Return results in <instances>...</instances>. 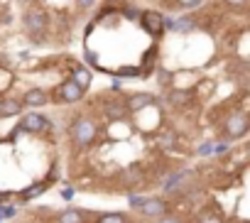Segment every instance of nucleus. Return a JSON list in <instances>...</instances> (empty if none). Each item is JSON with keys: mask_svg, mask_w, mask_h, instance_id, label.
<instances>
[{"mask_svg": "<svg viewBox=\"0 0 250 223\" xmlns=\"http://www.w3.org/2000/svg\"><path fill=\"white\" fill-rule=\"evenodd\" d=\"M22 3H30L32 5V3H37V0H22Z\"/></svg>", "mask_w": 250, "mask_h": 223, "instance_id": "bb28decb", "label": "nucleus"}, {"mask_svg": "<svg viewBox=\"0 0 250 223\" xmlns=\"http://www.w3.org/2000/svg\"><path fill=\"white\" fill-rule=\"evenodd\" d=\"M49 128V118H44L42 113H27L22 121H20V130H25V133H30V135H40V133H44Z\"/></svg>", "mask_w": 250, "mask_h": 223, "instance_id": "423d86ee", "label": "nucleus"}, {"mask_svg": "<svg viewBox=\"0 0 250 223\" xmlns=\"http://www.w3.org/2000/svg\"><path fill=\"white\" fill-rule=\"evenodd\" d=\"M250 128V121H248V113H243V110H233L230 116H226L223 121V138L226 140H238L248 133Z\"/></svg>", "mask_w": 250, "mask_h": 223, "instance_id": "7ed1b4c3", "label": "nucleus"}, {"mask_svg": "<svg viewBox=\"0 0 250 223\" xmlns=\"http://www.w3.org/2000/svg\"><path fill=\"white\" fill-rule=\"evenodd\" d=\"M228 147H230V140H223V142L213 145V152H216V155H223V152H228Z\"/></svg>", "mask_w": 250, "mask_h": 223, "instance_id": "4be33fe9", "label": "nucleus"}, {"mask_svg": "<svg viewBox=\"0 0 250 223\" xmlns=\"http://www.w3.org/2000/svg\"><path fill=\"white\" fill-rule=\"evenodd\" d=\"M20 101H22L25 108H42V105L49 103V93H47L44 88H30Z\"/></svg>", "mask_w": 250, "mask_h": 223, "instance_id": "9d476101", "label": "nucleus"}, {"mask_svg": "<svg viewBox=\"0 0 250 223\" xmlns=\"http://www.w3.org/2000/svg\"><path fill=\"white\" fill-rule=\"evenodd\" d=\"M71 81L79 86V88H88L91 86V74H88V69H83V66H76L74 69V74H71Z\"/></svg>", "mask_w": 250, "mask_h": 223, "instance_id": "dca6fc26", "label": "nucleus"}, {"mask_svg": "<svg viewBox=\"0 0 250 223\" xmlns=\"http://www.w3.org/2000/svg\"><path fill=\"white\" fill-rule=\"evenodd\" d=\"M143 179H145V172H143V167L140 164H128L123 172H120V184L123 186H140L143 184Z\"/></svg>", "mask_w": 250, "mask_h": 223, "instance_id": "1a4fd4ad", "label": "nucleus"}, {"mask_svg": "<svg viewBox=\"0 0 250 223\" xmlns=\"http://www.w3.org/2000/svg\"><path fill=\"white\" fill-rule=\"evenodd\" d=\"M54 223H88V218L81 208H64L54 216Z\"/></svg>", "mask_w": 250, "mask_h": 223, "instance_id": "9b49d317", "label": "nucleus"}, {"mask_svg": "<svg viewBox=\"0 0 250 223\" xmlns=\"http://www.w3.org/2000/svg\"><path fill=\"white\" fill-rule=\"evenodd\" d=\"M240 223H250V221H245V218H243V221H240Z\"/></svg>", "mask_w": 250, "mask_h": 223, "instance_id": "cd10ccee", "label": "nucleus"}, {"mask_svg": "<svg viewBox=\"0 0 250 223\" xmlns=\"http://www.w3.org/2000/svg\"><path fill=\"white\" fill-rule=\"evenodd\" d=\"M69 138H71V145H76V147H91L93 142H96V138H98V125L93 123V118H88V116H79V118H74L71 121V125H69Z\"/></svg>", "mask_w": 250, "mask_h": 223, "instance_id": "f257e3e1", "label": "nucleus"}, {"mask_svg": "<svg viewBox=\"0 0 250 223\" xmlns=\"http://www.w3.org/2000/svg\"><path fill=\"white\" fill-rule=\"evenodd\" d=\"M145 218H162L165 213H169V203L162 196H145L143 206L138 208Z\"/></svg>", "mask_w": 250, "mask_h": 223, "instance_id": "20e7f679", "label": "nucleus"}, {"mask_svg": "<svg viewBox=\"0 0 250 223\" xmlns=\"http://www.w3.org/2000/svg\"><path fill=\"white\" fill-rule=\"evenodd\" d=\"M76 3H79L81 10H91V8L96 5V0H76Z\"/></svg>", "mask_w": 250, "mask_h": 223, "instance_id": "393cba45", "label": "nucleus"}, {"mask_svg": "<svg viewBox=\"0 0 250 223\" xmlns=\"http://www.w3.org/2000/svg\"><path fill=\"white\" fill-rule=\"evenodd\" d=\"M196 223H226V221H223V213H221L218 208H211V206H206L204 211H199V216H196Z\"/></svg>", "mask_w": 250, "mask_h": 223, "instance_id": "2eb2a0df", "label": "nucleus"}, {"mask_svg": "<svg viewBox=\"0 0 250 223\" xmlns=\"http://www.w3.org/2000/svg\"><path fill=\"white\" fill-rule=\"evenodd\" d=\"M0 223H3V216H0Z\"/></svg>", "mask_w": 250, "mask_h": 223, "instance_id": "c85d7f7f", "label": "nucleus"}, {"mask_svg": "<svg viewBox=\"0 0 250 223\" xmlns=\"http://www.w3.org/2000/svg\"><path fill=\"white\" fill-rule=\"evenodd\" d=\"M47 186H49V179H44V182H40V184H32L30 189H25V191H22V201L37 199L40 194H44V191H47Z\"/></svg>", "mask_w": 250, "mask_h": 223, "instance_id": "a211bd4d", "label": "nucleus"}, {"mask_svg": "<svg viewBox=\"0 0 250 223\" xmlns=\"http://www.w3.org/2000/svg\"><path fill=\"white\" fill-rule=\"evenodd\" d=\"M143 201H145V196H140V194H130V196H128V206H130L133 211H138V208L143 206Z\"/></svg>", "mask_w": 250, "mask_h": 223, "instance_id": "6ab92c4d", "label": "nucleus"}, {"mask_svg": "<svg viewBox=\"0 0 250 223\" xmlns=\"http://www.w3.org/2000/svg\"><path fill=\"white\" fill-rule=\"evenodd\" d=\"M150 105H155V96L145 93V91H138V93L125 98V108H128V113H140V110H145Z\"/></svg>", "mask_w": 250, "mask_h": 223, "instance_id": "6e6552de", "label": "nucleus"}, {"mask_svg": "<svg viewBox=\"0 0 250 223\" xmlns=\"http://www.w3.org/2000/svg\"><path fill=\"white\" fill-rule=\"evenodd\" d=\"M62 196H64V199H66V201H69V199H71V196H74V189H71V186H66V189H64V191H62Z\"/></svg>", "mask_w": 250, "mask_h": 223, "instance_id": "a878e982", "label": "nucleus"}, {"mask_svg": "<svg viewBox=\"0 0 250 223\" xmlns=\"http://www.w3.org/2000/svg\"><path fill=\"white\" fill-rule=\"evenodd\" d=\"M0 216H3V218H13L15 216V206H0Z\"/></svg>", "mask_w": 250, "mask_h": 223, "instance_id": "b1692460", "label": "nucleus"}, {"mask_svg": "<svg viewBox=\"0 0 250 223\" xmlns=\"http://www.w3.org/2000/svg\"><path fill=\"white\" fill-rule=\"evenodd\" d=\"M25 110L20 98H0V118H10V116H20Z\"/></svg>", "mask_w": 250, "mask_h": 223, "instance_id": "f8f14e48", "label": "nucleus"}, {"mask_svg": "<svg viewBox=\"0 0 250 223\" xmlns=\"http://www.w3.org/2000/svg\"><path fill=\"white\" fill-rule=\"evenodd\" d=\"M191 91H187V88H172L169 93H167V103L169 105H187V103H191Z\"/></svg>", "mask_w": 250, "mask_h": 223, "instance_id": "4468645a", "label": "nucleus"}, {"mask_svg": "<svg viewBox=\"0 0 250 223\" xmlns=\"http://www.w3.org/2000/svg\"><path fill=\"white\" fill-rule=\"evenodd\" d=\"M83 93H86V91L79 88V86L69 79V81H64V83L54 91V98H57L54 103H79V101L83 98Z\"/></svg>", "mask_w": 250, "mask_h": 223, "instance_id": "39448f33", "label": "nucleus"}, {"mask_svg": "<svg viewBox=\"0 0 250 223\" xmlns=\"http://www.w3.org/2000/svg\"><path fill=\"white\" fill-rule=\"evenodd\" d=\"M96 223H130V218L123 211H113V213H101L96 218Z\"/></svg>", "mask_w": 250, "mask_h": 223, "instance_id": "f3484780", "label": "nucleus"}, {"mask_svg": "<svg viewBox=\"0 0 250 223\" xmlns=\"http://www.w3.org/2000/svg\"><path fill=\"white\" fill-rule=\"evenodd\" d=\"M199 155H201V157H206V155H213V142H204V145L199 147Z\"/></svg>", "mask_w": 250, "mask_h": 223, "instance_id": "5701e85b", "label": "nucleus"}, {"mask_svg": "<svg viewBox=\"0 0 250 223\" xmlns=\"http://www.w3.org/2000/svg\"><path fill=\"white\" fill-rule=\"evenodd\" d=\"M47 13L37 5H30L22 15V27H25V35L35 42V44H42L44 42V32H47Z\"/></svg>", "mask_w": 250, "mask_h": 223, "instance_id": "f03ea898", "label": "nucleus"}, {"mask_svg": "<svg viewBox=\"0 0 250 223\" xmlns=\"http://www.w3.org/2000/svg\"><path fill=\"white\" fill-rule=\"evenodd\" d=\"M223 3H226L228 8H233V10H243L248 0H223Z\"/></svg>", "mask_w": 250, "mask_h": 223, "instance_id": "aec40b11", "label": "nucleus"}, {"mask_svg": "<svg viewBox=\"0 0 250 223\" xmlns=\"http://www.w3.org/2000/svg\"><path fill=\"white\" fill-rule=\"evenodd\" d=\"M143 20H145L147 32H152L155 37H160V35H162V30H165V18H162L160 13H145V15H143Z\"/></svg>", "mask_w": 250, "mask_h": 223, "instance_id": "ddd939ff", "label": "nucleus"}, {"mask_svg": "<svg viewBox=\"0 0 250 223\" xmlns=\"http://www.w3.org/2000/svg\"><path fill=\"white\" fill-rule=\"evenodd\" d=\"M157 223H184L179 216H172V213H165L162 218H157Z\"/></svg>", "mask_w": 250, "mask_h": 223, "instance_id": "412c9836", "label": "nucleus"}, {"mask_svg": "<svg viewBox=\"0 0 250 223\" xmlns=\"http://www.w3.org/2000/svg\"><path fill=\"white\" fill-rule=\"evenodd\" d=\"M103 116L110 123H125V118H128L130 113H128V108H125V101L113 98V101H105L103 103Z\"/></svg>", "mask_w": 250, "mask_h": 223, "instance_id": "0eeeda50", "label": "nucleus"}]
</instances>
